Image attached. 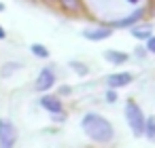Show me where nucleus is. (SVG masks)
Instances as JSON below:
<instances>
[{"instance_id": "obj_13", "label": "nucleus", "mask_w": 155, "mask_h": 148, "mask_svg": "<svg viewBox=\"0 0 155 148\" xmlns=\"http://www.w3.org/2000/svg\"><path fill=\"white\" fill-rule=\"evenodd\" d=\"M142 137H147L151 144H155V116H147L144 118V131Z\"/></svg>"}, {"instance_id": "obj_11", "label": "nucleus", "mask_w": 155, "mask_h": 148, "mask_svg": "<svg viewBox=\"0 0 155 148\" xmlns=\"http://www.w3.org/2000/svg\"><path fill=\"white\" fill-rule=\"evenodd\" d=\"M55 2L66 15H81L83 11V0H55Z\"/></svg>"}, {"instance_id": "obj_3", "label": "nucleus", "mask_w": 155, "mask_h": 148, "mask_svg": "<svg viewBox=\"0 0 155 148\" xmlns=\"http://www.w3.org/2000/svg\"><path fill=\"white\" fill-rule=\"evenodd\" d=\"M144 17H147V5H140V7H136L132 13H127V15H123V17L104 21V26H108L110 30H130L134 24L142 21Z\"/></svg>"}, {"instance_id": "obj_1", "label": "nucleus", "mask_w": 155, "mask_h": 148, "mask_svg": "<svg viewBox=\"0 0 155 148\" xmlns=\"http://www.w3.org/2000/svg\"><path fill=\"white\" fill-rule=\"evenodd\" d=\"M81 129H83V133L91 142L102 144V146L110 144L115 140V127H113V123L106 116H102L100 112H85L83 118H81Z\"/></svg>"}, {"instance_id": "obj_23", "label": "nucleus", "mask_w": 155, "mask_h": 148, "mask_svg": "<svg viewBox=\"0 0 155 148\" xmlns=\"http://www.w3.org/2000/svg\"><path fill=\"white\" fill-rule=\"evenodd\" d=\"M127 5H140V2H144V0H125Z\"/></svg>"}, {"instance_id": "obj_2", "label": "nucleus", "mask_w": 155, "mask_h": 148, "mask_svg": "<svg viewBox=\"0 0 155 148\" xmlns=\"http://www.w3.org/2000/svg\"><path fill=\"white\" fill-rule=\"evenodd\" d=\"M123 114H125V121H127V127H130L132 135H134V137H142V131H144V118H147V114H144V110L140 108V104H138L134 97H130V99L125 102Z\"/></svg>"}, {"instance_id": "obj_18", "label": "nucleus", "mask_w": 155, "mask_h": 148, "mask_svg": "<svg viewBox=\"0 0 155 148\" xmlns=\"http://www.w3.org/2000/svg\"><path fill=\"white\" fill-rule=\"evenodd\" d=\"M147 55H149V53H147V49H144V45H138V47L134 49V57H136V59H144Z\"/></svg>"}, {"instance_id": "obj_16", "label": "nucleus", "mask_w": 155, "mask_h": 148, "mask_svg": "<svg viewBox=\"0 0 155 148\" xmlns=\"http://www.w3.org/2000/svg\"><path fill=\"white\" fill-rule=\"evenodd\" d=\"M104 99H106V104H115V102L119 99L117 89H108V87H106V91H104Z\"/></svg>"}, {"instance_id": "obj_24", "label": "nucleus", "mask_w": 155, "mask_h": 148, "mask_svg": "<svg viewBox=\"0 0 155 148\" xmlns=\"http://www.w3.org/2000/svg\"><path fill=\"white\" fill-rule=\"evenodd\" d=\"M43 2H47V5H55V0H43Z\"/></svg>"}, {"instance_id": "obj_14", "label": "nucleus", "mask_w": 155, "mask_h": 148, "mask_svg": "<svg viewBox=\"0 0 155 148\" xmlns=\"http://www.w3.org/2000/svg\"><path fill=\"white\" fill-rule=\"evenodd\" d=\"M21 68H24L21 61H5L2 70H0V74H2V78H9V76H13L15 72H19Z\"/></svg>"}, {"instance_id": "obj_25", "label": "nucleus", "mask_w": 155, "mask_h": 148, "mask_svg": "<svg viewBox=\"0 0 155 148\" xmlns=\"http://www.w3.org/2000/svg\"><path fill=\"white\" fill-rule=\"evenodd\" d=\"M2 11H5V5H2V2H0V13H2Z\"/></svg>"}, {"instance_id": "obj_12", "label": "nucleus", "mask_w": 155, "mask_h": 148, "mask_svg": "<svg viewBox=\"0 0 155 148\" xmlns=\"http://www.w3.org/2000/svg\"><path fill=\"white\" fill-rule=\"evenodd\" d=\"M30 53H32L34 57H38V59H49V57H51V51H49L43 43H32V45H30Z\"/></svg>"}, {"instance_id": "obj_21", "label": "nucleus", "mask_w": 155, "mask_h": 148, "mask_svg": "<svg viewBox=\"0 0 155 148\" xmlns=\"http://www.w3.org/2000/svg\"><path fill=\"white\" fill-rule=\"evenodd\" d=\"M147 15H151V17H155V0H151V2L147 5Z\"/></svg>"}, {"instance_id": "obj_15", "label": "nucleus", "mask_w": 155, "mask_h": 148, "mask_svg": "<svg viewBox=\"0 0 155 148\" xmlns=\"http://www.w3.org/2000/svg\"><path fill=\"white\" fill-rule=\"evenodd\" d=\"M68 66H70V70H72L77 76H81V78L89 74V66H87V64H83V61H79V59H70V61H68Z\"/></svg>"}, {"instance_id": "obj_5", "label": "nucleus", "mask_w": 155, "mask_h": 148, "mask_svg": "<svg viewBox=\"0 0 155 148\" xmlns=\"http://www.w3.org/2000/svg\"><path fill=\"white\" fill-rule=\"evenodd\" d=\"M17 137L15 123L11 118H0V148H15Z\"/></svg>"}, {"instance_id": "obj_22", "label": "nucleus", "mask_w": 155, "mask_h": 148, "mask_svg": "<svg viewBox=\"0 0 155 148\" xmlns=\"http://www.w3.org/2000/svg\"><path fill=\"white\" fill-rule=\"evenodd\" d=\"M0 40H7V30H5L2 24H0Z\"/></svg>"}, {"instance_id": "obj_6", "label": "nucleus", "mask_w": 155, "mask_h": 148, "mask_svg": "<svg viewBox=\"0 0 155 148\" xmlns=\"http://www.w3.org/2000/svg\"><path fill=\"white\" fill-rule=\"evenodd\" d=\"M134 83V74L132 72H110V74H106V78H104V85L108 87V89H123V87H127V85H132Z\"/></svg>"}, {"instance_id": "obj_9", "label": "nucleus", "mask_w": 155, "mask_h": 148, "mask_svg": "<svg viewBox=\"0 0 155 148\" xmlns=\"http://www.w3.org/2000/svg\"><path fill=\"white\" fill-rule=\"evenodd\" d=\"M130 34H132V38H136V40L144 43V40L153 34V24L142 19V21H138V24H134V26L130 28Z\"/></svg>"}, {"instance_id": "obj_7", "label": "nucleus", "mask_w": 155, "mask_h": 148, "mask_svg": "<svg viewBox=\"0 0 155 148\" xmlns=\"http://www.w3.org/2000/svg\"><path fill=\"white\" fill-rule=\"evenodd\" d=\"M115 34V30H110L108 26H98V28H87V30H83L81 32V36L85 38V40H89V43H102V40H106V38H110Z\"/></svg>"}, {"instance_id": "obj_10", "label": "nucleus", "mask_w": 155, "mask_h": 148, "mask_svg": "<svg viewBox=\"0 0 155 148\" xmlns=\"http://www.w3.org/2000/svg\"><path fill=\"white\" fill-rule=\"evenodd\" d=\"M102 57H104L110 66H123V64L130 59V53L119 51V49H108V51H104V53H102Z\"/></svg>"}, {"instance_id": "obj_19", "label": "nucleus", "mask_w": 155, "mask_h": 148, "mask_svg": "<svg viewBox=\"0 0 155 148\" xmlns=\"http://www.w3.org/2000/svg\"><path fill=\"white\" fill-rule=\"evenodd\" d=\"M70 93H72V89H70L68 85H62V87L58 89V93H55V95H58V97H66V95H70Z\"/></svg>"}, {"instance_id": "obj_4", "label": "nucleus", "mask_w": 155, "mask_h": 148, "mask_svg": "<svg viewBox=\"0 0 155 148\" xmlns=\"http://www.w3.org/2000/svg\"><path fill=\"white\" fill-rule=\"evenodd\" d=\"M55 83H58V72H55V68L45 66V68H41L38 74H36L34 89H36L38 93H49V91L55 87Z\"/></svg>"}, {"instance_id": "obj_20", "label": "nucleus", "mask_w": 155, "mask_h": 148, "mask_svg": "<svg viewBox=\"0 0 155 148\" xmlns=\"http://www.w3.org/2000/svg\"><path fill=\"white\" fill-rule=\"evenodd\" d=\"M51 121L53 123H64L66 121V110L64 112H58V114H51Z\"/></svg>"}, {"instance_id": "obj_8", "label": "nucleus", "mask_w": 155, "mask_h": 148, "mask_svg": "<svg viewBox=\"0 0 155 148\" xmlns=\"http://www.w3.org/2000/svg\"><path fill=\"white\" fill-rule=\"evenodd\" d=\"M38 104H41V108H43L45 112H49V116H51V114H58V112H64V102H62V97H58V95L43 93V97L38 99Z\"/></svg>"}, {"instance_id": "obj_17", "label": "nucleus", "mask_w": 155, "mask_h": 148, "mask_svg": "<svg viewBox=\"0 0 155 148\" xmlns=\"http://www.w3.org/2000/svg\"><path fill=\"white\" fill-rule=\"evenodd\" d=\"M144 49L149 55H155V34H151L147 40H144Z\"/></svg>"}, {"instance_id": "obj_26", "label": "nucleus", "mask_w": 155, "mask_h": 148, "mask_svg": "<svg viewBox=\"0 0 155 148\" xmlns=\"http://www.w3.org/2000/svg\"><path fill=\"white\" fill-rule=\"evenodd\" d=\"M26 2H38V0H26Z\"/></svg>"}]
</instances>
